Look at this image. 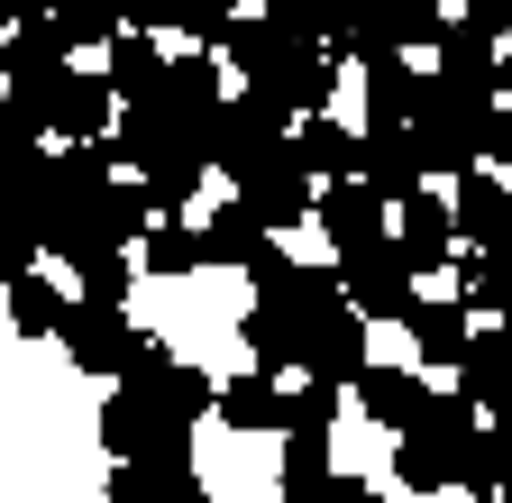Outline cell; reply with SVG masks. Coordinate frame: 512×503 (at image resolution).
<instances>
[{"mask_svg":"<svg viewBox=\"0 0 512 503\" xmlns=\"http://www.w3.org/2000/svg\"><path fill=\"white\" fill-rule=\"evenodd\" d=\"M101 74H110V92H119L128 110H138V101H156V83H165V46H156L147 28H119V37H110V65H101Z\"/></svg>","mask_w":512,"mask_h":503,"instance_id":"obj_21","label":"cell"},{"mask_svg":"<svg viewBox=\"0 0 512 503\" xmlns=\"http://www.w3.org/2000/svg\"><path fill=\"white\" fill-rule=\"evenodd\" d=\"M311 476H330V439L320 430H284V494L311 485Z\"/></svg>","mask_w":512,"mask_h":503,"instance_id":"obj_33","label":"cell"},{"mask_svg":"<svg viewBox=\"0 0 512 503\" xmlns=\"http://www.w3.org/2000/svg\"><path fill=\"white\" fill-rule=\"evenodd\" d=\"M330 421H339V385H302L284 403V430H320V439H330Z\"/></svg>","mask_w":512,"mask_h":503,"instance_id":"obj_34","label":"cell"},{"mask_svg":"<svg viewBox=\"0 0 512 503\" xmlns=\"http://www.w3.org/2000/svg\"><path fill=\"white\" fill-rule=\"evenodd\" d=\"M485 165H494V174L512 165V101H503V110L485 119Z\"/></svg>","mask_w":512,"mask_h":503,"instance_id":"obj_37","label":"cell"},{"mask_svg":"<svg viewBox=\"0 0 512 503\" xmlns=\"http://www.w3.org/2000/svg\"><path fill=\"white\" fill-rule=\"evenodd\" d=\"M448 394H467L476 412H503L512 403V330H476L467 357H458V385Z\"/></svg>","mask_w":512,"mask_h":503,"instance_id":"obj_17","label":"cell"},{"mask_svg":"<svg viewBox=\"0 0 512 503\" xmlns=\"http://www.w3.org/2000/svg\"><path fill=\"white\" fill-rule=\"evenodd\" d=\"M366 183H375L384 202H412L421 183H430V165H421L412 129H394V138H366Z\"/></svg>","mask_w":512,"mask_h":503,"instance_id":"obj_24","label":"cell"},{"mask_svg":"<svg viewBox=\"0 0 512 503\" xmlns=\"http://www.w3.org/2000/svg\"><path fill=\"white\" fill-rule=\"evenodd\" d=\"M284 503H375V485H366V476H311V485H293Z\"/></svg>","mask_w":512,"mask_h":503,"instance_id":"obj_36","label":"cell"},{"mask_svg":"<svg viewBox=\"0 0 512 503\" xmlns=\"http://www.w3.org/2000/svg\"><path fill=\"white\" fill-rule=\"evenodd\" d=\"M110 503H211V485L192 476V458H147L110 476Z\"/></svg>","mask_w":512,"mask_h":503,"instance_id":"obj_19","label":"cell"},{"mask_svg":"<svg viewBox=\"0 0 512 503\" xmlns=\"http://www.w3.org/2000/svg\"><path fill=\"white\" fill-rule=\"evenodd\" d=\"M503 101H485V92H458V83H439L430 74V101L412 110V147H421V165L430 174H476L485 165V119H494Z\"/></svg>","mask_w":512,"mask_h":503,"instance_id":"obj_1","label":"cell"},{"mask_svg":"<svg viewBox=\"0 0 512 503\" xmlns=\"http://www.w3.org/2000/svg\"><path fill=\"white\" fill-rule=\"evenodd\" d=\"M357 412H366L375 430H421V412H430L421 366H366V375H357Z\"/></svg>","mask_w":512,"mask_h":503,"instance_id":"obj_16","label":"cell"},{"mask_svg":"<svg viewBox=\"0 0 512 503\" xmlns=\"http://www.w3.org/2000/svg\"><path fill=\"white\" fill-rule=\"evenodd\" d=\"M284 385H275V375L266 366H247V375H229V385H220V421L229 430H284Z\"/></svg>","mask_w":512,"mask_h":503,"instance_id":"obj_23","label":"cell"},{"mask_svg":"<svg viewBox=\"0 0 512 503\" xmlns=\"http://www.w3.org/2000/svg\"><path fill=\"white\" fill-rule=\"evenodd\" d=\"M375 357H366V311L348 302V311H330V321H311V339H302V375L311 385H357Z\"/></svg>","mask_w":512,"mask_h":503,"instance_id":"obj_9","label":"cell"},{"mask_svg":"<svg viewBox=\"0 0 512 503\" xmlns=\"http://www.w3.org/2000/svg\"><path fill=\"white\" fill-rule=\"evenodd\" d=\"M110 110H119L110 74H101V65H74V74H64V83L46 92V129H55V138H74V147H101V138L119 129Z\"/></svg>","mask_w":512,"mask_h":503,"instance_id":"obj_4","label":"cell"},{"mask_svg":"<svg viewBox=\"0 0 512 503\" xmlns=\"http://www.w3.org/2000/svg\"><path fill=\"white\" fill-rule=\"evenodd\" d=\"M394 247L412 257V275H439L448 257H458V211H448L430 183H421L412 202H394Z\"/></svg>","mask_w":512,"mask_h":503,"instance_id":"obj_11","label":"cell"},{"mask_svg":"<svg viewBox=\"0 0 512 503\" xmlns=\"http://www.w3.org/2000/svg\"><path fill=\"white\" fill-rule=\"evenodd\" d=\"M0 55H10V37H0Z\"/></svg>","mask_w":512,"mask_h":503,"instance_id":"obj_41","label":"cell"},{"mask_svg":"<svg viewBox=\"0 0 512 503\" xmlns=\"http://www.w3.org/2000/svg\"><path fill=\"white\" fill-rule=\"evenodd\" d=\"M74 302H110V311H128V284H138V266H128V257H83L74 266Z\"/></svg>","mask_w":512,"mask_h":503,"instance_id":"obj_32","label":"cell"},{"mask_svg":"<svg viewBox=\"0 0 512 503\" xmlns=\"http://www.w3.org/2000/svg\"><path fill=\"white\" fill-rule=\"evenodd\" d=\"M238 339H247V357L266 366V375H284V366H302V339H311V321H293L284 302H247Z\"/></svg>","mask_w":512,"mask_h":503,"instance_id":"obj_20","label":"cell"},{"mask_svg":"<svg viewBox=\"0 0 512 503\" xmlns=\"http://www.w3.org/2000/svg\"><path fill=\"white\" fill-rule=\"evenodd\" d=\"M64 321H74V293H64L46 266L10 284V330H19V339H64Z\"/></svg>","mask_w":512,"mask_h":503,"instance_id":"obj_22","label":"cell"},{"mask_svg":"<svg viewBox=\"0 0 512 503\" xmlns=\"http://www.w3.org/2000/svg\"><path fill=\"white\" fill-rule=\"evenodd\" d=\"M256 10H266V28H275V37H293V46H339L348 0H256Z\"/></svg>","mask_w":512,"mask_h":503,"instance_id":"obj_27","label":"cell"},{"mask_svg":"<svg viewBox=\"0 0 512 503\" xmlns=\"http://www.w3.org/2000/svg\"><path fill=\"white\" fill-rule=\"evenodd\" d=\"M430 55H439V83H458V92H485V101H503V92H494V65H503V37H485L476 19H448Z\"/></svg>","mask_w":512,"mask_h":503,"instance_id":"obj_15","label":"cell"},{"mask_svg":"<svg viewBox=\"0 0 512 503\" xmlns=\"http://www.w3.org/2000/svg\"><path fill=\"white\" fill-rule=\"evenodd\" d=\"M55 129H46V110L28 101V92H10V101H0V165H10V156H37Z\"/></svg>","mask_w":512,"mask_h":503,"instance_id":"obj_30","label":"cell"},{"mask_svg":"<svg viewBox=\"0 0 512 503\" xmlns=\"http://www.w3.org/2000/svg\"><path fill=\"white\" fill-rule=\"evenodd\" d=\"M55 37L64 46H110L119 37V10H110V0H55Z\"/></svg>","mask_w":512,"mask_h":503,"instance_id":"obj_31","label":"cell"},{"mask_svg":"<svg viewBox=\"0 0 512 503\" xmlns=\"http://www.w3.org/2000/svg\"><path fill=\"white\" fill-rule=\"evenodd\" d=\"M448 211H458V247H512V183L494 165L448 183Z\"/></svg>","mask_w":512,"mask_h":503,"instance_id":"obj_7","label":"cell"},{"mask_svg":"<svg viewBox=\"0 0 512 503\" xmlns=\"http://www.w3.org/2000/svg\"><path fill=\"white\" fill-rule=\"evenodd\" d=\"M311 220H320V238H330V247H366V238L394 229V202H384L366 174H348V183H320Z\"/></svg>","mask_w":512,"mask_h":503,"instance_id":"obj_5","label":"cell"},{"mask_svg":"<svg viewBox=\"0 0 512 503\" xmlns=\"http://www.w3.org/2000/svg\"><path fill=\"white\" fill-rule=\"evenodd\" d=\"M494 503H512V485H503V494H494Z\"/></svg>","mask_w":512,"mask_h":503,"instance_id":"obj_40","label":"cell"},{"mask_svg":"<svg viewBox=\"0 0 512 503\" xmlns=\"http://www.w3.org/2000/svg\"><path fill=\"white\" fill-rule=\"evenodd\" d=\"M238 202H256V220L284 238V229H302V220H311L320 183H311L302 165H266V174H247V183H238Z\"/></svg>","mask_w":512,"mask_h":503,"instance_id":"obj_18","label":"cell"},{"mask_svg":"<svg viewBox=\"0 0 512 503\" xmlns=\"http://www.w3.org/2000/svg\"><path fill=\"white\" fill-rule=\"evenodd\" d=\"M64 55H74V46L55 37V19H28V28H10V55H0V74H10V92H28V101L46 110V92L74 74Z\"/></svg>","mask_w":512,"mask_h":503,"instance_id":"obj_13","label":"cell"},{"mask_svg":"<svg viewBox=\"0 0 512 503\" xmlns=\"http://www.w3.org/2000/svg\"><path fill=\"white\" fill-rule=\"evenodd\" d=\"M494 92H503V101H512V46H503V65H494Z\"/></svg>","mask_w":512,"mask_h":503,"instance_id":"obj_38","label":"cell"},{"mask_svg":"<svg viewBox=\"0 0 512 503\" xmlns=\"http://www.w3.org/2000/svg\"><path fill=\"white\" fill-rule=\"evenodd\" d=\"M64 357H74L83 375H128V357H138L128 311H110V302H74V321H64Z\"/></svg>","mask_w":512,"mask_h":503,"instance_id":"obj_6","label":"cell"},{"mask_svg":"<svg viewBox=\"0 0 512 503\" xmlns=\"http://www.w3.org/2000/svg\"><path fill=\"white\" fill-rule=\"evenodd\" d=\"M357 74H366V138L412 129V110L430 101V74L412 65V55H384V65H357Z\"/></svg>","mask_w":512,"mask_h":503,"instance_id":"obj_12","label":"cell"},{"mask_svg":"<svg viewBox=\"0 0 512 503\" xmlns=\"http://www.w3.org/2000/svg\"><path fill=\"white\" fill-rule=\"evenodd\" d=\"M293 165H302L311 183H348V174H366V129H348L339 110L293 119Z\"/></svg>","mask_w":512,"mask_h":503,"instance_id":"obj_10","label":"cell"},{"mask_svg":"<svg viewBox=\"0 0 512 503\" xmlns=\"http://www.w3.org/2000/svg\"><path fill=\"white\" fill-rule=\"evenodd\" d=\"M138 266H147V275H192V266H211V238H202V229H183V220H156Z\"/></svg>","mask_w":512,"mask_h":503,"instance_id":"obj_29","label":"cell"},{"mask_svg":"<svg viewBox=\"0 0 512 503\" xmlns=\"http://www.w3.org/2000/svg\"><path fill=\"white\" fill-rule=\"evenodd\" d=\"M192 421H174L156 394H138V385H119L110 403H101V449L119 458V467H147V458H192V439H183Z\"/></svg>","mask_w":512,"mask_h":503,"instance_id":"obj_3","label":"cell"},{"mask_svg":"<svg viewBox=\"0 0 512 503\" xmlns=\"http://www.w3.org/2000/svg\"><path fill=\"white\" fill-rule=\"evenodd\" d=\"M202 238H211V257H220V266H256V257L275 247V229L256 220V202H238V193L211 211V229H202Z\"/></svg>","mask_w":512,"mask_h":503,"instance_id":"obj_25","label":"cell"},{"mask_svg":"<svg viewBox=\"0 0 512 503\" xmlns=\"http://www.w3.org/2000/svg\"><path fill=\"white\" fill-rule=\"evenodd\" d=\"M339 284H348V302L366 311V321H412L421 311V275H412V257L394 247V229L384 238H366V247H339Z\"/></svg>","mask_w":512,"mask_h":503,"instance_id":"obj_2","label":"cell"},{"mask_svg":"<svg viewBox=\"0 0 512 503\" xmlns=\"http://www.w3.org/2000/svg\"><path fill=\"white\" fill-rule=\"evenodd\" d=\"M229 101V65L211 46H192V55H165V83H156V110L192 119V129H211V110Z\"/></svg>","mask_w":512,"mask_h":503,"instance_id":"obj_8","label":"cell"},{"mask_svg":"<svg viewBox=\"0 0 512 503\" xmlns=\"http://www.w3.org/2000/svg\"><path fill=\"white\" fill-rule=\"evenodd\" d=\"M458 458H467V449H448V439H430V430H403L394 476H403L412 494H439V485H458Z\"/></svg>","mask_w":512,"mask_h":503,"instance_id":"obj_28","label":"cell"},{"mask_svg":"<svg viewBox=\"0 0 512 503\" xmlns=\"http://www.w3.org/2000/svg\"><path fill=\"white\" fill-rule=\"evenodd\" d=\"M37 257H46V247H37V229H28V220H10V229H0V284L37 275Z\"/></svg>","mask_w":512,"mask_h":503,"instance_id":"obj_35","label":"cell"},{"mask_svg":"<svg viewBox=\"0 0 512 503\" xmlns=\"http://www.w3.org/2000/svg\"><path fill=\"white\" fill-rule=\"evenodd\" d=\"M19 220V202H10V174H0V229H10Z\"/></svg>","mask_w":512,"mask_h":503,"instance_id":"obj_39","label":"cell"},{"mask_svg":"<svg viewBox=\"0 0 512 503\" xmlns=\"http://www.w3.org/2000/svg\"><path fill=\"white\" fill-rule=\"evenodd\" d=\"M220 65H229V83H238V92H266V83L293 65V37H275V28H266V10H238V28L220 37Z\"/></svg>","mask_w":512,"mask_h":503,"instance_id":"obj_14","label":"cell"},{"mask_svg":"<svg viewBox=\"0 0 512 503\" xmlns=\"http://www.w3.org/2000/svg\"><path fill=\"white\" fill-rule=\"evenodd\" d=\"M467 321H476L467 302H421V311H412L403 330H412V348H421L430 366H458V357H467V339H476Z\"/></svg>","mask_w":512,"mask_h":503,"instance_id":"obj_26","label":"cell"}]
</instances>
